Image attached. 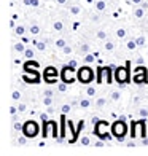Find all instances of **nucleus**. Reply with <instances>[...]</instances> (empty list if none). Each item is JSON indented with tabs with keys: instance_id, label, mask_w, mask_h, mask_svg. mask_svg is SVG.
I'll return each instance as SVG.
<instances>
[{
	"instance_id": "1",
	"label": "nucleus",
	"mask_w": 148,
	"mask_h": 156,
	"mask_svg": "<svg viewBox=\"0 0 148 156\" xmlns=\"http://www.w3.org/2000/svg\"><path fill=\"white\" fill-rule=\"evenodd\" d=\"M126 132H128V124L124 123V119H118V121H115L111 124V134H113L119 142H124Z\"/></svg>"
},
{
	"instance_id": "2",
	"label": "nucleus",
	"mask_w": 148,
	"mask_h": 156,
	"mask_svg": "<svg viewBox=\"0 0 148 156\" xmlns=\"http://www.w3.org/2000/svg\"><path fill=\"white\" fill-rule=\"evenodd\" d=\"M110 131H111V127H110L108 123H105V121H97L96 134L99 136V139H104V140L110 139Z\"/></svg>"
},
{
	"instance_id": "3",
	"label": "nucleus",
	"mask_w": 148,
	"mask_h": 156,
	"mask_svg": "<svg viewBox=\"0 0 148 156\" xmlns=\"http://www.w3.org/2000/svg\"><path fill=\"white\" fill-rule=\"evenodd\" d=\"M23 132L26 134L27 137H35L38 134V123L33 121V119H29V121L24 123V129Z\"/></svg>"
},
{
	"instance_id": "4",
	"label": "nucleus",
	"mask_w": 148,
	"mask_h": 156,
	"mask_svg": "<svg viewBox=\"0 0 148 156\" xmlns=\"http://www.w3.org/2000/svg\"><path fill=\"white\" fill-rule=\"evenodd\" d=\"M76 75H78V80L81 83H89V81H93V78H94V73L89 67H80Z\"/></svg>"
},
{
	"instance_id": "5",
	"label": "nucleus",
	"mask_w": 148,
	"mask_h": 156,
	"mask_svg": "<svg viewBox=\"0 0 148 156\" xmlns=\"http://www.w3.org/2000/svg\"><path fill=\"white\" fill-rule=\"evenodd\" d=\"M97 80L100 83H111V69L110 67H102L99 70Z\"/></svg>"
},
{
	"instance_id": "6",
	"label": "nucleus",
	"mask_w": 148,
	"mask_h": 156,
	"mask_svg": "<svg viewBox=\"0 0 148 156\" xmlns=\"http://www.w3.org/2000/svg\"><path fill=\"white\" fill-rule=\"evenodd\" d=\"M73 72H75V69L69 67V66L62 69V72H61L62 81H65V83H73V81H75V75H73Z\"/></svg>"
},
{
	"instance_id": "7",
	"label": "nucleus",
	"mask_w": 148,
	"mask_h": 156,
	"mask_svg": "<svg viewBox=\"0 0 148 156\" xmlns=\"http://www.w3.org/2000/svg\"><path fill=\"white\" fill-rule=\"evenodd\" d=\"M58 76H59V72H58L54 67H46V69H45V80H46V81L54 83L56 80H58Z\"/></svg>"
},
{
	"instance_id": "8",
	"label": "nucleus",
	"mask_w": 148,
	"mask_h": 156,
	"mask_svg": "<svg viewBox=\"0 0 148 156\" xmlns=\"http://www.w3.org/2000/svg\"><path fill=\"white\" fill-rule=\"evenodd\" d=\"M115 75H116V80H118L119 83H126V81H128V78H129L128 69H126V67H118Z\"/></svg>"
},
{
	"instance_id": "9",
	"label": "nucleus",
	"mask_w": 148,
	"mask_h": 156,
	"mask_svg": "<svg viewBox=\"0 0 148 156\" xmlns=\"http://www.w3.org/2000/svg\"><path fill=\"white\" fill-rule=\"evenodd\" d=\"M145 11H146L145 8H142L140 5H137L136 8H134V11H132V16L136 18V19H142L145 16Z\"/></svg>"
},
{
	"instance_id": "10",
	"label": "nucleus",
	"mask_w": 148,
	"mask_h": 156,
	"mask_svg": "<svg viewBox=\"0 0 148 156\" xmlns=\"http://www.w3.org/2000/svg\"><path fill=\"white\" fill-rule=\"evenodd\" d=\"M94 8H96V11L102 13V11H105V10H107V2H105V0H96V3H94Z\"/></svg>"
},
{
	"instance_id": "11",
	"label": "nucleus",
	"mask_w": 148,
	"mask_h": 156,
	"mask_svg": "<svg viewBox=\"0 0 148 156\" xmlns=\"http://www.w3.org/2000/svg\"><path fill=\"white\" fill-rule=\"evenodd\" d=\"M145 72H146V70H145V67H140V69H137V70H136V76H134V78H136L137 81H143L145 78H146Z\"/></svg>"
},
{
	"instance_id": "12",
	"label": "nucleus",
	"mask_w": 148,
	"mask_h": 156,
	"mask_svg": "<svg viewBox=\"0 0 148 156\" xmlns=\"http://www.w3.org/2000/svg\"><path fill=\"white\" fill-rule=\"evenodd\" d=\"M69 13H70L72 16H78L80 13H81V6H80V5H76V3H75V5H70Z\"/></svg>"
},
{
	"instance_id": "13",
	"label": "nucleus",
	"mask_w": 148,
	"mask_h": 156,
	"mask_svg": "<svg viewBox=\"0 0 148 156\" xmlns=\"http://www.w3.org/2000/svg\"><path fill=\"white\" fill-rule=\"evenodd\" d=\"M104 49L107 53H113L115 51V43L111 40H105V43H104Z\"/></svg>"
},
{
	"instance_id": "14",
	"label": "nucleus",
	"mask_w": 148,
	"mask_h": 156,
	"mask_svg": "<svg viewBox=\"0 0 148 156\" xmlns=\"http://www.w3.org/2000/svg\"><path fill=\"white\" fill-rule=\"evenodd\" d=\"M15 35H16V37H24V35H26V27L23 24H18L15 27Z\"/></svg>"
},
{
	"instance_id": "15",
	"label": "nucleus",
	"mask_w": 148,
	"mask_h": 156,
	"mask_svg": "<svg viewBox=\"0 0 148 156\" xmlns=\"http://www.w3.org/2000/svg\"><path fill=\"white\" fill-rule=\"evenodd\" d=\"M96 38L97 40H108V34H107V30H104V29H100V30H97L96 32Z\"/></svg>"
},
{
	"instance_id": "16",
	"label": "nucleus",
	"mask_w": 148,
	"mask_h": 156,
	"mask_svg": "<svg viewBox=\"0 0 148 156\" xmlns=\"http://www.w3.org/2000/svg\"><path fill=\"white\" fill-rule=\"evenodd\" d=\"M78 53H80L81 56L91 53V46H89L88 43H81V45H80V48H78Z\"/></svg>"
},
{
	"instance_id": "17",
	"label": "nucleus",
	"mask_w": 148,
	"mask_h": 156,
	"mask_svg": "<svg viewBox=\"0 0 148 156\" xmlns=\"http://www.w3.org/2000/svg\"><path fill=\"white\" fill-rule=\"evenodd\" d=\"M29 32H30V35H38L40 34V26L37 23H32L29 26Z\"/></svg>"
},
{
	"instance_id": "18",
	"label": "nucleus",
	"mask_w": 148,
	"mask_h": 156,
	"mask_svg": "<svg viewBox=\"0 0 148 156\" xmlns=\"http://www.w3.org/2000/svg\"><path fill=\"white\" fill-rule=\"evenodd\" d=\"M32 45H33L35 48H37L38 51H45V49H46V43H45V41H37V40H32Z\"/></svg>"
},
{
	"instance_id": "19",
	"label": "nucleus",
	"mask_w": 148,
	"mask_h": 156,
	"mask_svg": "<svg viewBox=\"0 0 148 156\" xmlns=\"http://www.w3.org/2000/svg\"><path fill=\"white\" fill-rule=\"evenodd\" d=\"M115 35H116L118 38H121V40H123V38H126V37H128V30H126L124 27H119V29H116Z\"/></svg>"
},
{
	"instance_id": "20",
	"label": "nucleus",
	"mask_w": 148,
	"mask_h": 156,
	"mask_svg": "<svg viewBox=\"0 0 148 156\" xmlns=\"http://www.w3.org/2000/svg\"><path fill=\"white\" fill-rule=\"evenodd\" d=\"M94 61H96V56H94L93 53H88V54L83 56V62H84V64H93Z\"/></svg>"
},
{
	"instance_id": "21",
	"label": "nucleus",
	"mask_w": 148,
	"mask_h": 156,
	"mask_svg": "<svg viewBox=\"0 0 148 156\" xmlns=\"http://www.w3.org/2000/svg\"><path fill=\"white\" fill-rule=\"evenodd\" d=\"M53 29L56 30V32H62V30H64V23H62V21H54V23H53Z\"/></svg>"
},
{
	"instance_id": "22",
	"label": "nucleus",
	"mask_w": 148,
	"mask_h": 156,
	"mask_svg": "<svg viewBox=\"0 0 148 156\" xmlns=\"http://www.w3.org/2000/svg\"><path fill=\"white\" fill-rule=\"evenodd\" d=\"M119 99H121V93L119 91H110V101H113V102H118Z\"/></svg>"
},
{
	"instance_id": "23",
	"label": "nucleus",
	"mask_w": 148,
	"mask_h": 156,
	"mask_svg": "<svg viewBox=\"0 0 148 156\" xmlns=\"http://www.w3.org/2000/svg\"><path fill=\"white\" fill-rule=\"evenodd\" d=\"M23 54H24V58H26V59H33L35 49H33V48H26V51H24Z\"/></svg>"
},
{
	"instance_id": "24",
	"label": "nucleus",
	"mask_w": 148,
	"mask_h": 156,
	"mask_svg": "<svg viewBox=\"0 0 148 156\" xmlns=\"http://www.w3.org/2000/svg\"><path fill=\"white\" fill-rule=\"evenodd\" d=\"M43 105L45 107H51V105L54 104V99H53V96H43Z\"/></svg>"
},
{
	"instance_id": "25",
	"label": "nucleus",
	"mask_w": 148,
	"mask_h": 156,
	"mask_svg": "<svg viewBox=\"0 0 148 156\" xmlns=\"http://www.w3.org/2000/svg\"><path fill=\"white\" fill-rule=\"evenodd\" d=\"M11 99L15 102H21V99H23V94H21V91H18V89H15L11 93Z\"/></svg>"
},
{
	"instance_id": "26",
	"label": "nucleus",
	"mask_w": 148,
	"mask_h": 156,
	"mask_svg": "<svg viewBox=\"0 0 148 156\" xmlns=\"http://www.w3.org/2000/svg\"><path fill=\"white\" fill-rule=\"evenodd\" d=\"M78 105H80L81 108H89V107H91V101H89V99H86V97H84V99H80Z\"/></svg>"
},
{
	"instance_id": "27",
	"label": "nucleus",
	"mask_w": 148,
	"mask_h": 156,
	"mask_svg": "<svg viewBox=\"0 0 148 156\" xmlns=\"http://www.w3.org/2000/svg\"><path fill=\"white\" fill-rule=\"evenodd\" d=\"M146 37L145 35H139V37L136 38V43H137V46H145V43H146Z\"/></svg>"
},
{
	"instance_id": "28",
	"label": "nucleus",
	"mask_w": 148,
	"mask_h": 156,
	"mask_svg": "<svg viewBox=\"0 0 148 156\" xmlns=\"http://www.w3.org/2000/svg\"><path fill=\"white\" fill-rule=\"evenodd\" d=\"M126 48H128V51H136V48H137L136 38H134V40H129L128 43H126Z\"/></svg>"
},
{
	"instance_id": "29",
	"label": "nucleus",
	"mask_w": 148,
	"mask_h": 156,
	"mask_svg": "<svg viewBox=\"0 0 148 156\" xmlns=\"http://www.w3.org/2000/svg\"><path fill=\"white\" fill-rule=\"evenodd\" d=\"M105 105H107V99L105 97H99L96 101V107L97 108H102V107H105Z\"/></svg>"
},
{
	"instance_id": "30",
	"label": "nucleus",
	"mask_w": 148,
	"mask_h": 156,
	"mask_svg": "<svg viewBox=\"0 0 148 156\" xmlns=\"http://www.w3.org/2000/svg\"><path fill=\"white\" fill-rule=\"evenodd\" d=\"M13 49H15V53H24V51H26V46H24V45L19 41V43H15Z\"/></svg>"
},
{
	"instance_id": "31",
	"label": "nucleus",
	"mask_w": 148,
	"mask_h": 156,
	"mask_svg": "<svg viewBox=\"0 0 148 156\" xmlns=\"http://www.w3.org/2000/svg\"><path fill=\"white\" fill-rule=\"evenodd\" d=\"M65 45H67V43H65V40H64V38H58V40L54 41V46L58 48V49H62Z\"/></svg>"
},
{
	"instance_id": "32",
	"label": "nucleus",
	"mask_w": 148,
	"mask_h": 156,
	"mask_svg": "<svg viewBox=\"0 0 148 156\" xmlns=\"http://www.w3.org/2000/svg\"><path fill=\"white\" fill-rule=\"evenodd\" d=\"M69 112H72V105H70V104H64L61 107V113H62V115H67Z\"/></svg>"
},
{
	"instance_id": "33",
	"label": "nucleus",
	"mask_w": 148,
	"mask_h": 156,
	"mask_svg": "<svg viewBox=\"0 0 148 156\" xmlns=\"http://www.w3.org/2000/svg\"><path fill=\"white\" fill-rule=\"evenodd\" d=\"M23 2H24V5H27V6H35V8L40 5L38 0H23Z\"/></svg>"
},
{
	"instance_id": "34",
	"label": "nucleus",
	"mask_w": 148,
	"mask_h": 156,
	"mask_svg": "<svg viewBox=\"0 0 148 156\" xmlns=\"http://www.w3.org/2000/svg\"><path fill=\"white\" fill-rule=\"evenodd\" d=\"M61 51H62V53H64L65 56H70V54H72V53H73V48H72V46H69V45H65L64 48H62V49H61Z\"/></svg>"
},
{
	"instance_id": "35",
	"label": "nucleus",
	"mask_w": 148,
	"mask_h": 156,
	"mask_svg": "<svg viewBox=\"0 0 148 156\" xmlns=\"http://www.w3.org/2000/svg\"><path fill=\"white\" fill-rule=\"evenodd\" d=\"M16 144H18V145H26V144H27V136H26V134L16 139Z\"/></svg>"
},
{
	"instance_id": "36",
	"label": "nucleus",
	"mask_w": 148,
	"mask_h": 156,
	"mask_svg": "<svg viewBox=\"0 0 148 156\" xmlns=\"http://www.w3.org/2000/svg\"><path fill=\"white\" fill-rule=\"evenodd\" d=\"M13 129H15V131H23L24 129V124H21L19 121H15V123H13Z\"/></svg>"
},
{
	"instance_id": "37",
	"label": "nucleus",
	"mask_w": 148,
	"mask_h": 156,
	"mask_svg": "<svg viewBox=\"0 0 148 156\" xmlns=\"http://www.w3.org/2000/svg\"><path fill=\"white\" fill-rule=\"evenodd\" d=\"M8 112H10V115H11V116H15V115H18V113H19L18 107H15V105H10V108H8Z\"/></svg>"
},
{
	"instance_id": "38",
	"label": "nucleus",
	"mask_w": 148,
	"mask_h": 156,
	"mask_svg": "<svg viewBox=\"0 0 148 156\" xmlns=\"http://www.w3.org/2000/svg\"><path fill=\"white\" fill-rule=\"evenodd\" d=\"M86 94H88L89 97L96 96V88H94V86H88V89H86Z\"/></svg>"
},
{
	"instance_id": "39",
	"label": "nucleus",
	"mask_w": 148,
	"mask_h": 156,
	"mask_svg": "<svg viewBox=\"0 0 148 156\" xmlns=\"http://www.w3.org/2000/svg\"><path fill=\"white\" fill-rule=\"evenodd\" d=\"M18 110H19V113H26L27 105H26L24 102H19V104H18Z\"/></svg>"
},
{
	"instance_id": "40",
	"label": "nucleus",
	"mask_w": 148,
	"mask_h": 156,
	"mask_svg": "<svg viewBox=\"0 0 148 156\" xmlns=\"http://www.w3.org/2000/svg\"><path fill=\"white\" fill-rule=\"evenodd\" d=\"M58 89L61 91V93H65V91H67V83H65V81L59 83V84H58Z\"/></svg>"
},
{
	"instance_id": "41",
	"label": "nucleus",
	"mask_w": 148,
	"mask_h": 156,
	"mask_svg": "<svg viewBox=\"0 0 148 156\" xmlns=\"http://www.w3.org/2000/svg\"><path fill=\"white\" fill-rule=\"evenodd\" d=\"M80 142H81V145H84V147H88V145L91 144V139H89V137H86V136H84V137H81V139H80Z\"/></svg>"
},
{
	"instance_id": "42",
	"label": "nucleus",
	"mask_w": 148,
	"mask_h": 156,
	"mask_svg": "<svg viewBox=\"0 0 148 156\" xmlns=\"http://www.w3.org/2000/svg\"><path fill=\"white\" fill-rule=\"evenodd\" d=\"M139 115H140V118H148V108H140Z\"/></svg>"
},
{
	"instance_id": "43",
	"label": "nucleus",
	"mask_w": 148,
	"mask_h": 156,
	"mask_svg": "<svg viewBox=\"0 0 148 156\" xmlns=\"http://www.w3.org/2000/svg\"><path fill=\"white\" fill-rule=\"evenodd\" d=\"M69 67H72V69H76L78 67V61H75V59H72V61H69V64H67Z\"/></svg>"
},
{
	"instance_id": "44",
	"label": "nucleus",
	"mask_w": 148,
	"mask_h": 156,
	"mask_svg": "<svg viewBox=\"0 0 148 156\" xmlns=\"http://www.w3.org/2000/svg\"><path fill=\"white\" fill-rule=\"evenodd\" d=\"M99 19H100V16H99V11L91 15V21H94V23H99Z\"/></svg>"
},
{
	"instance_id": "45",
	"label": "nucleus",
	"mask_w": 148,
	"mask_h": 156,
	"mask_svg": "<svg viewBox=\"0 0 148 156\" xmlns=\"http://www.w3.org/2000/svg\"><path fill=\"white\" fill-rule=\"evenodd\" d=\"M104 145H105V142H104V139H100V140H97V142H96V147H97V148H102Z\"/></svg>"
},
{
	"instance_id": "46",
	"label": "nucleus",
	"mask_w": 148,
	"mask_h": 156,
	"mask_svg": "<svg viewBox=\"0 0 148 156\" xmlns=\"http://www.w3.org/2000/svg\"><path fill=\"white\" fill-rule=\"evenodd\" d=\"M54 112H56V110L53 108V105H51V107H46V113H49V115H53Z\"/></svg>"
},
{
	"instance_id": "47",
	"label": "nucleus",
	"mask_w": 148,
	"mask_h": 156,
	"mask_svg": "<svg viewBox=\"0 0 148 156\" xmlns=\"http://www.w3.org/2000/svg\"><path fill=\"white\" fill-rule=\"evenodd\" d=\"M43 96H53V91H51V89H45Z\"/></svg>"
},
{
	"instance_id": "48",
	"label": "nucleus",
	"mask_w": 148,
	"mask_h": 156,
	"mask_svg": "<svg viewBox=\"0 0 148 156\" xmlns=\"http://www.w3.org/2000/svg\"><path fill=\"white\" fill-rule=\"evenodd\" d=\"M131 2H132L134 5H142V2H143V0H131Z\"/></svg>"
},
{
	"instance_id": "49",
	"label": "nucleus",
	"mask_w": 148,
	"mask_h": 156,
	"mask_svg": "<svg viewBox=\"0 0 148 156\" xmlns=\"http://www.w3.org/2000/svg\"><path fill=\"white\" fill-rule=\"evenodd\" d=\"M56 2H58V5H65L69 0H56Z\"/></svg>"
},
{
	"instance_id": "50",
	"label": "nucleus",
	"mask_w": 148,
	"mask_h": 156,
	"mask_svg": "<svg viewBox=\"0 0 148 156\" xmlns=\"http://www.w3.org/2000/svg\"><path fill=\"white\" fill-rule=\"evenodd\" d=\"M140 6H142V8H145V10H146V8H148V3H146V2H142V5H140Z\"/></svg>"
},
{
	"instance_id": "51",
	"label": "nucleus",
	"mask_w": 148,
	"mask_h": 156,
	"mask_svg": "<svg viewBox=\"0 0 148 156\" xmlns=\"http://www.w3.org/2000/svg\"><path fill=\"white\" fill-rule=\"evenodd\" d=\"M146 38H148V35H146Z\"/></svg>"
}]
</instances>
